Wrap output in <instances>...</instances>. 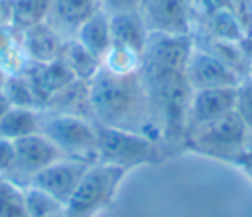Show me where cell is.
Listing matches in <instances>:
<instances>
[{
    "label": "cell",
    "mask_w": 252,
    "mask_h": 217,
    "mask_svg": "<svg viewBox=\"0 0 252 217\" xmlns=\"http://www.w3.org/2000/svg\"><path fill=\"white\" fill-rule=\"evenodd\" d=\"M138 12L148 32L191 34L197 0H142Z\"/></svg>",
    "instance_id": "obj_7"
},
{
    "label": "cell",
    "mask_w": 252,
    "mask_h": 217,
    "mask_svg": "<svg viewBox=\"0 0 252 217\" xmlns=\"http://www.w3.org/2000/svg\"><path fill=\"white\" fill-rule=\"evenodd\" d=\"M6 79H8V73L4 69H0V91H4V85H6Z\"/></svg>",
    "instance_id": "obj_31"
},
{
    "label": "cell",
    "mask_w": 252,
    "mask_h": 217,
    "mask_svg": "<svg viewBox=\"0 0 252 217\" xmlns=\"http://www.w3.org/2000/svg\"><path fill=\"white\" fill-rule=\"evenodd\" d=\"M110 18V41L114 49H124L128 53H134L142 57V51L148 41V28L140 16V12H126V14H114Z\"/></svg>",
    "instance_id": "obj_13"
},
{
    "label": "cell",
    "mask_w": 252,
    "mask_h": 217,
    "mask_svg": "<svg viewBox=\"0 0 252 217\" xmlns=\"http://www.w3.org/2000/svg\"><path fill=\"white\" fill-rule=\"evenodd\" d=\"M96 162L122 168L126 172L165 160L171 152L161 142L142 132L96 124Z\"/></svg>",
    "instance_id": "obj_2"
},
{
    "label": "cell",
    "mask_w": 252,
    "mask_h": 217,
    "mask_svg": "<svg viewBox=\"0 0 252 217\" xmlns=\"http://www.w3.org/2000/svg\"><path fill=\"white\" fill-rule=\"evenodd\" d=\"M238 166H240L242 170H246L248 176H252V130H250V134H248V144H246V150H244L242 158L238 160Z\"/></svg>",
    "instance_id": "obj_28"
},
{
    "label": "cell",
    "mask_w": 252,
    "mask_h": 217,
    "mask_svg": "<svg viewBox=\"0 0 252 217\" xmlns=\"http://www.w3.org/2000/svg\"><path fill=\"white\" fill-rule=\"evenodd\" d=\"M14 160H16L14 142L0 136V180H8L14 168Z\"/></svg>",
    "instance_id": "obj_26"
},
{
    "label": "cell",
    "mask_w": 252,
    "mask_h": 217,
    "mask_svg": "<svg viewBox=\"0 0 252 217\" xmlns=\"http://www.w3.org/2000/svg\"><path fill=\"white\" fill-rule=\"evenodd\" d=\"M205 22H207V32H209L211 39H217V41H242L246 37L242 26L238 24V20L230 12V8H222V10H215V12L207 14Z\"/></svg>",
    "instance_id": "obj_20"
},
{
    "label": "cell",
    "mask_w": 252,
    "mask_h": 217,
    "mask_svg": "<svg viewBox=\"0 0 252 217\" xmlns=\"http://www.w3.org/2000/svg\"><path fill=\"white\" fill-rule=\"evenodd\" d=\"M39 132L47 136L63 156L96 162V126L91 118L41 108Z\"/></svg>",
    "instance_id": "obj_5"
},
{
    "label": "cell",
    "mask_w": 252,
    "mask_h": 217,
    "mask_svg": "<svg viewBox=\"0 0 252 217\" xmlns=\"http://www.w3.org/2000/svg\"><path fill=\"white\" fill-rule=\"evenodd\" d=\"M24 73L30 77L43 107L53 93H57L59 89L75 81L73 73L67 69V65L61 59L51 61V63H28L24 67Z\"/></svg>",
    "instance_id": "obj_14"
},
{
    "label": "cell",
    "mask_w": 252,
    "mask_h": 217,
    "mask_svg": "<svg viewBox=\"0 0 252 217\" xmlns=\"http://www.w3.org/2000/svg\"><path fill=\"white\" fill-rule=\"evenodd\" d=\"M4 93L8 95L12 107H22V108H43L41 99L37 97L30 77L20 71V73H12L6 79L4 85Z\"/></svg>",
    "instance_id": "obj_23"
},
{
    "label": "cell",
    "mask_w": 252,
    "mask_h": 217,
    "mask_svg": "<svg viewBox=\"0 0 252 217\" xmlns=\"http://www.w3.org/2000/svg\"><path fill=\"white\" fill-rule=\"evenodd\" d=\"M14 152H16V160L12 174L8 176V181H12L18 187L28 185L35 174H39L55 160L63 158L59 148L41 132L14 140Z\"/></svg>",
    "instance_id": "obj_6"
},
{
    "label": "cell",
    "mask_w": 252,
    "mask_h": 217,
    "mask_svg": "<svg viewBox=\"0 0 252 217\" xmlns=\"http://www.w3.org/2000/svg\"><path fill=\"white\" fill-rule=\"evenodd\" d=\"M41 122V108H22L12 107L0 118V136L8 140H20L30 134L39 132Z\"/></svg>",
    "instance_id": "obj_17"
},
{
    "label": "cell",
    "mask_w": 252,
    "mask_h": 217,
    "mask_svg": "<svg viewBox=\"0 0 252 217\" xmlns=\"http://www.w3.org/2000/svg\"><path fill=\"white\" fill-rule=\"evenodd\" d=\"M61 61L67 65V69L73 73V77L83 83H89L102 65V61L98 57H94L91 51H87L77 39H65V45L61 51Z\"/></svg>",
    "instance_id": "obj_18"
},
{
    "label": "cell",
    "mask_w": 252,
    "mask_h": 217,
    "mask_svg": "<svg viewBox=\"0 0 252 217\" xmlns=\"http://www.w3.org/2000/svg\"><path fill=\"white\" fill-rule=\"evenodd\" d=\"M24 207L28 211V217H59L63 215V203L57 201L47 191L39 189L37 185H24L20 187Z\"/></svg>",
    "instance_id": "obj_21"
},
{
    "label": "cell",
    "mask_w": 252,
    "mask_h": 217,
    "mask_svg": "<svg viewBox=\"0 0 252 217\" xmlns=\"http://www.w3.org/2000/svg\"><path fill=\"white\" fill-rule=\"evenodd\" d=\"M10 108H12V103H10L8 95H6L4 91H0V118H2Z\"/></svg>",
    "instance_id": "obj_30"
},
{
    "label": "cell",
    "mask_w": 252,
    "mask_h": 217,
    "mask_svg": "<svg viewBox=\"0 0 252 217\" xmlns=\"http://www.w3.org/2000/svg\"><path fill=\"white\" fill-rule=\"evenodd\" d=\"M126 170L93 162L85 176L81 178L79 185L63 205L65 217H96L100 211L112 205L120 183L126 178Z\"/></svg>",
    "instance_id": "obj_3"
},
{
    "label": "cell",
    "mask_w": 252,
    "mask_h": 217,
    "mask_svg": "<svg viewBox=\"0 0 252 217\" xmlns=\"http://www.w3.org/2000/svg\"><path fill=\"white\" fill-rule=\"evenodd\" d=\"M98 10V0H51L45 24L63 39H75L79 28Z\"/></svg>",
    "instance_id": "obj_11"
},
{
    "label": "cell",
    "mask_w": 252,
    "mask_h": 217,
    "mask_svg": "<svg viewBox=\"0 0 252 217\" xmlns=\"http://www.w3.org/2000/svg\"><path fill=\"white\" fill-rule=\"evenodd\" d=\"M185 79L193 91L240 85V75H236L220 57L205 47L195 45L185 63Z\"/></svg>",
    "instance_id": "obj_8"
},
{
    "label": "cell",
    "mask_w": 252,
    "mask_h": 217,
    "mask_svg": "<svg viewBox=\"0 0 252 217\" xmlns=\"http://www.w3.org/2000/svg\"><path fill=\"white\" fill-rule=\"evenodd\" d=\"M75 39L87 49L91 51L94 57H98L100 61L108 55L110 51V18L104 10H98L96 14H93L77 32Z\"/></svg>",
    "instance_id": "obj_16"
},
{
    "label": "cell",
    "mask_w": 252,
    "mask_h": 217,
    "mask_svg": "<svg viewBox=\"0 0 252 217\" xmlns=\"http://www.w3.org/2000/svg\"><path fill=\"white\" fill-rule=\"evenodd\" d=\"M51 8V0H12V22L10 28L18 34L43 24Z\"/></svg>",
    "instance_id": "obj_19"
},
{
    "label": "cell",
    "mask_w": 252,
    "mask_h": 217,
    "mask_svg": "<svg viewBox=\"0 0 252 217\" xmlns=\"http://www.w3.org/2000/svg\"><path fill=\"white\" fill-rule=\"evenodd\" d=\"M26 65L28 61L22 51L20 34L12 28H0V69L12 75L24 71Z\"/></svg>",
    "instance_id": "obj_22"
},
{
    "label": "cell",
    "mask_w": 252,
    "mask_h": 217,
    "mask_svg": "<svg viewBox=\"0 0 252 217\" xmlns=\"http://www.w3.org/2000/svg\"><path fill=\"white\" fill-rule=\"evenodd\" d=\"M45 110L51 112H63V114H75V116H83V118H91V103H89V87L83 81H71L69 85H65L63 89H59L57 93H53L45 107ZM94 122V120H93Z\"/></svg>",
    "instance_id": "obj_15"
},
{
    "label": "cell",
    "mask_w": 252,
    "mask_h": 217,
    "mask_svg": "<svg viewBox=\"0 0 252 217\" xmlns=\"http://www.w3.org/2000/svg\"><path fill=\"white\" fill-rule=\"evenodd\" d=\"M20 43L28 63H51L61 59L65 39L43 22L20 32Z\"/></svg>",
    "instance_id": "obj_12"
},
{
    "label": "cell",
    "mask_w": 252,
    "mask_h": 217,
    "mask_svg": "<svg viewBox=\"0 0 252 217\" xmlns=\"http://www.w3.org/2000/svg\"><path fill=\"white\" fill-rule=\"evenodd\" d=\"M59 217H65V215H59Z\"/></svg>",
    "instance_id": "obj_32"
},
{
    "label": "cell",
    "mask_w": 252,
    "mask_h": 217,
    "mask_svg": "<svg viewBox=\"0 0 252 217\" xmlns=\"http://www.w3.org/2000/svg\"><path fill=\"white\" fill-rule=\"evenodd\" d=\"M236 114L242 118V122L252 130V83H242L236 87V103H234Z\"/></svg>",
    "instance_id": "obj_25"
},
{
    "label": "cell",
    "mask_w": 252,
    "mask_h": 217,
    "mask_svg": "<svg viewBox=\"0 0 252 217\" xmlns=\"http://www.w3.org/2000/svg\"><path fill=\"white\" fill-rule=\"evenodd\" d=\"M100 10H104L108 16L114 14H126V12H138L142 0H98Z\"/></svg>",
    "instance_id": "obj_27"
},
{
    "label": "cell",
    "mask_w": 252,
    "mask_h": 217,
    "mask_svg": "<svg viewBox=\"0 0 252 217\" xmlns=\"http://www.w3.org/2000/svg\"><path fill=\"white\" fill-rule=\"evenodd\" d=\"M0 217H28L20 187L8 180H0Z\"/></svg>",
    "instance_id": "obj_24"
},
{
    "label": "cell",
    "mask_w": 252,
    "mask_h": 217,
    "mask_svg": "<svg viewBox=\"0 0 252 217\" xmlns=\"http://www.w3.org/2000/svg\"><path fill=\"white\" fill-rule=\"evenodd\" d=\"M248 134H250L248 126L242 122L236 110H232L222 118L187 134L183 140V146L215 160L238 164V160L246 150Z\"/></svg>",
    "instance_id": "obj_4"
},
{
    "label": "cell",
    "mask_w": 252,
    "mask_h": 217,
    "mask_svg": "<svg viewBox=\"0 0 252 217\" xmlns=\"http://www.w3.org/2000/svg\"><path fill=\"white\" fill-rule=\"evenodd\" d=\"M12 22V0H0V28H10Z\"/></svg>",
    "instance_id": "obj_29"
},
{
    "label": "cell",
    "mask_w": 252,
    "mask_h": 217,
    "mask_svg": "<svg viewBox=\"0 0 252 217\" xmlns=\"http://www.w3.org/2000/svg\"><path fill=\"white\" fill-rule=\"evenodd\" d=\"M87 87L91 114L96 124L142 132L156 138L152 132L148 97L140 69L114 71L100 65Z\"/></svg>",
    "instance_id": "obj_1"
},
{
    "label": "cell",
    "mask_w": 252,
    "mask_h": 217,
    "mask_svg": "<svg viewBox=\"0 0 252 217\" xmlns=\"http://www.w3.org/2000/svg\"><path fill=\"white\" fill-rule=\"evenodd\" d=\"M234 103H236V87L193 91L185 116V136L232 112Z\"/></svg>",
    "instance_id": "obj_9"
},
{
    "label": "cell",
    "mask_w": 252,
    "mask_h": 217,
    "mask_svg": "<svg viewBox=\"0 0 252 217\" xmlns=\"http://www.w3.org/2000/svg\"><path fill=\"white\" fill-rule=\"evenodd\" d=\"M91 164L93 162L63 156V158L55 160L53 164H49L47 168H43L39 174H35L30 183L47 191L49 195H53L57 201H61L65 205Z\"/></svg>",
    "instance_id": "obj_10"
}]
</instances>
